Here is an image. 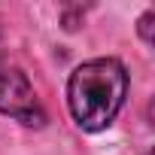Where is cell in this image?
Segmentation results:
<instances>
[{
	"label": "cell",
	"instance_id": "cell-1",
	"mask_svg": "<svg viewBox=\"0 0 155 155\" xmlns=\"http://www.w3.org/2000/svg\"><path fill=\"white\" fill-rule=\"evenodd\" d=\"M128 94V73L119 58H94L70 73L67 107L82 131H104L119 116Z\"/></svg>",
	"mask_w": 155,
	"mask_h": 155
},
{
	"label": "cell",
	"instance_id": "cell-2",
	"mask_svg": "<svg viewBox=\"0 0 155 155\" xmlns=\"http://www.w3.org/2000/svg\"><path fill=\"white\" fill-rule=\"evenodd\" d=\"M0 113L28 125V128H43L46 125V110H43L31 79L18 67L0 70Z\"/></svg>",
	"mask_w": 155,
	"mask_h": 155
},
{
	"label": "cell",
	"instance_id": "cell-3",
	"mask_svg": "<svg viewBox=\"0 0 155 155\" xmlns=\"http://www.w3.org/2000/svg\"><path fill=\"white\" fill-rule=\"evenodd\" d=\"M152 21H155L152 12H146V15L140 18V37H143V43H152Z\"/></svg>",
	"mask_w": 155,
	"mask_h": 155
}]
</instances>
